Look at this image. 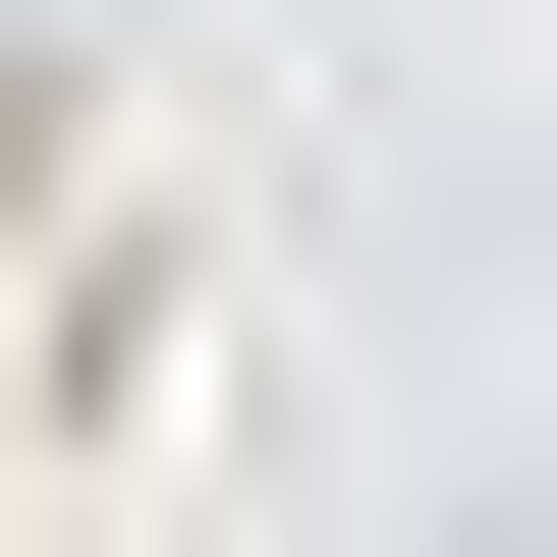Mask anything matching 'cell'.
<instances>
[{
	"label": "cell",
	"instance_id": "6da1fadb",
	"mask_svg": "<svg viewBox=\"0 0 557 557\" xmlns=\"http://www.w3.org/2000/svg\"><path fill=\"white\" fill-rule=\"evenodd\" d=\"M0 168H57V57H0Z\"/></svg>",
	"mask_w": 557,
	"mask_h": 557
}]
</instances>
